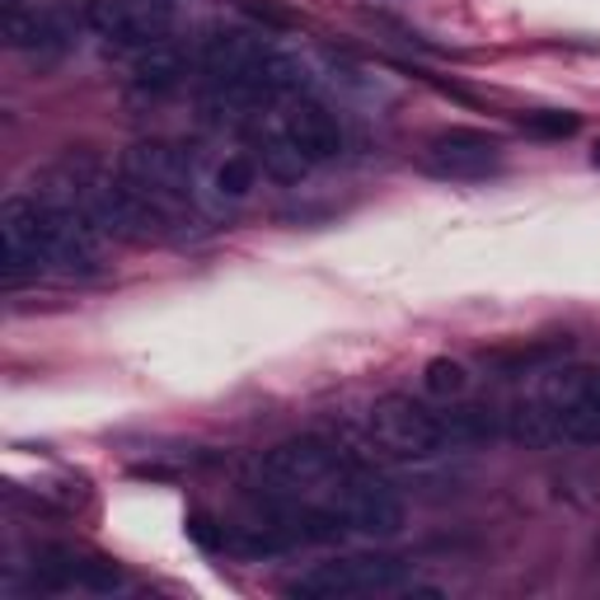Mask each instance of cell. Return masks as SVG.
I'll list each match as a JSON object with an SVG mask.
<instances>
[{"mask_svg": "<svg viewBox=\"0 0 600 600\" xmlns=\"http://www.w3.org/2000/svg\"><path fill=\"white\" fill-rule=\"evenodd\" d=\"M254 484L263 497L291 507H310L333 516L348 535L390 539L404 530V503L380 474L362 469L352 455H343L324 436H296L263 451L254 469Z\"/></svg>", "mask_w": 600, "mask_h": 600, "instance_id": "1", "label": "cell"}, {"mask_svg": "<svg viewBox=\"0 0 600 600\" xmlns=\"http://www.w3.org/2000/svg\"><path fill=\"white\" fill-rule=\"evenodd\" d=\"M0 239H6L10 282L24 272L94 277L104 268V230L56 174L43 178V188L14 193L0 203Z\"/></svg>", "mask_w": 600, "mask_h": 600, "instance_id": "2", "label": "cell"}, {"mask_svg": "<svg viewBox=\"0 0 600 600\" xmlns=\"http://www.w3.org/2000/svg\"><path fill=\"white\" fill-rule=\"evenodd\" d=\"M56 178L66 184V193L75 197L80 207L94 216V226L104 235H117V239H136V245H146V239H159L169 226V207L155 203L146 188H136L132 178H113L104 165H94L90 155H71Z\"/></svg>", "mask_w": 600, "mask_h": 600, "instance_id": "3", "label": "cell"}, {"mask_svg": "<svg viewBox=\"0 0 600 600\" xmlns=\"http://www.w3.org/2000/svg\"><path fill=\"white\" fill-rule=\"evenodd\" d=\"M413 587V563L390 554H352L333 563H314L287 582L296 600H352V596H394Z\"/></svg>", "mask_w": 600, "mask_h": 600, "instance_id": "4", "label": "cell"}, {"mask_svg": "<svg viewBox=\"0 0 600 600\" xmlns=\"http://www.w3.org/2000/svg\"><path fill=\"white\" fill-rule=\"evenodd\" d=\"M371 436L375 446H385L390 455L423 459L451 451V427L446 413H432L427 404H417L408 394H385L371 404Z\"/></svg>", "mask_w": 600, "mask_h": 600, "instance_id": "5", "label": "cell"}, {"mask_svg": "<svg viewBox=\"0 0 600 600\" xmlns=\"http://www.w3.org/2000/svg\"><path fill=\"white\" fill-rule=\"evenodd\" d=\"M85 24L104 38L108 48L142 52L151 43H165L174 29L169 0H85Z\"/></svg>", "mask_w": 600, "mask_h": 600, "instance_id": "6", "label": "cell"}, {"mask_svg": "<svg viewBox=\"0 0 600 600\" xmlns=\"http://www.w3.org/2000/svg\"><path fill=\"white\" fill-rule=\"evenodd\" d=\"M123 174L132 178L136 188H146L155 203L178 207L193 203V165L188 155L169 146V142H136L123 151Z\"/></svg>", "mask_w": 600, "mask_h": 600, "instance_id": "7", "label": "cell"}, {"mask_svg": "<svg viewBox=\"0 0 600 600\" xmlns=\"http://www.w3.org/2000/svg\"><path fill=\"white\" fill-rule=\"evenodd\" d=\"M0 33H6V48L29 52L38 62H56L75 43L66 19L52 6H38V0H6L0 6Z\"/></svg>", "mask_w": 600, "mask_h": 600, "instance_id": "8", "label": "cell"}, {"mask_svg": "<svg viewBox=\"0 0 600 600\" xmlns=\"http://www.w3.org/2000/svg\"><path fill=\"white\" fill-rule=\"evenodd\" d=\"M33 572L43 591H90V596H113L123 587V572H117L108 558H94L85 549L71 545H43L33 554Z\"/></svg>", "mask_w": 600, "mask_h": 600, "instance_id": "9", "label": "cell"}, {"mask_svg": "<svg viewBox=\"0 0 600 600\" xmlns=\"http://www.w3.org/2000/svg\"><path fill=\"white\" fill-rule=\"evenodd\" d=\"M427 165L442 178H484L503 165V142L478 127H446L427 142Z\"/></svg>", "mask_w": 600, "mask_h": 600, "instance_id": "10", "label": "cell"}, {"mask_svg": "<svg viewBox=\"0 0 600 600\" xmlns=\"http://www.w3.org/2000/svg\"><path fill=\"white\" fill-rule=\"evenodd\" d=\"M282 132L291 136V146L310 159V165H324V159L343 155V123L319 104L310 94H291V108H287V123Z\"/></svg>", "mask_w": 600, "mask_h": 600, "instance_id": "11", "label": "cell"}, {"mask_svg": "<svg viewBox=\"0 0 600 600\" xmlns=\"http://www.w3.org/2000/svg\"><path fill=\"white\" fill-rule=\"evenodd\" d=\"M184 80H188V56H184V48H178V43H169V38L136 52L132 85L142 94H174Z\"/></svg>", "mask_w": 600, "mask_h": 600, "instance_id": "12", "label": "cell"}, {"mask_svg": "<svg viewBox=\"0 0 600 600\" xmlns=\"http://www.w3.org/2000/svg\"><path fill=\"white\" fill-rule=\"evenodd\" d=\"M563 436L577 446H600V375H587V385L563 413Z\"/></svg>", "mask_w": 600, "mask_h": 600, "instance_id": "13", "label": "cell"}, {"mask_svg": "<svg viewBox=\"0 0 600 600\" xmlns=\"http://www.w3.org/2000/svg\"><path fill=\"white\" fill-rule=\"evenodd\" d=\"M258 151H263V155H258V159H263V169H268L272 178H282V184H296V178L310 169V159L291 146V136H287V132L263 136V146H258Z\"/></svg>", "mask_w": 600, "mask_h": 600, "instance_id": "14", "label": "cell"}, {"mask_svg": "<svg viewBox=\"0 0 600 600\" xmlns=\"http://www.w3.org/2000/svg\"><path fill=\"white\" fill-rule=\"evenodd\" d=\"M258 184V159L254 155H226L221 169H216V188L226 197H249Z\"/></svg>", "mask_w": 600, "mask_h": 600, "instance_id": "15", "label": "cell"}, {"mask_svg": "<svg viewBox=\"0 0 600 600\" xmlns=\"http://www.w3.org/2000/svg\"><path fill=\"white\" fill-rule=\"evenodd\" d=\"M423 385L436 399H455V394H465L469 375H465L459 362H451V356H436V362H427V371H423Z\"/></svg>", "mask_w": 600, "mask_h": 600, "instance_id": "16", "label": "cell"}, {"mask_svg": "<svg viewBox=\"0 0 600 600\" xmlns=\"http://www.w3.org/2000/svg\"><path fill=\"white\" fill-rule=\"evenodd\" d=\"M577 127H582L577 113H530L526 117V132H535V136H572Z\"/></svg>", "mask_w": 600, "mask_h": 600, "instance_id": "17", "label": "cell"}, {"mask_svg": "<svg viewBox=\"0 0 600 600\" xmlns=\"http://www.w3.org/2000/svg\"><path fill=\"white\" fill-rule=\"evenodd\" d=\"M591 159H596V169H600V142H596V151H591Z\"/></svg>", "mask_w": 600, "mask_h": 600, "instance_id": "18", "label": "cell"}]
</instances>
